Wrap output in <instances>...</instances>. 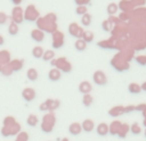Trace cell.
I'll list each match as a JSON object with an SVG mask.
<instances>
[{
	"mask_svg": "<svg viewBox=\"0 0 146 141\" xmlns=\"http://www.w3.org/2000/svg\"><path fill=\"white\" fill-rule=\"evenodd\" d=\"M92 78H94V82L99 86H104V85H106V82H108L106 74L103 72V70H96V72L94 73Z\"/></svg>",
	"mask_w": 146,
	"mask_h": 141,
	"instance_id": "1",
	"label": "cell"
},
{
	"mask_svg": "<svg viewBox=\"0 0 146 141\" xmlns=\"http://www.w3.org/2000/svg\"><path fill=\"white\" fill-rule=\"evenodd\" d=\"M68 31H69V33H71L72 36H74V37H78V39H82L83 32H85L82 28L78 27L77 23H71V25H69Z\"/></svg>",
	"mask_w": 146,
	"mask_h": 141,
	"instance_id": "2",
	"label": "cell"
},
{
	"mask_svg": "<svg viewBox=\"0 0 146 141\" xmlns=\"http://www.w3.org/2000/svg\"><path fill=\"white\" fill-rule=\"evenodd\" d=\"M78 90L81 91V92L85 95V94H90L91 91H92V85H91L88 81H82V82L80 83V87H78Z\"/></svg>",
	"mask_w": 146,
	"mask_h": 141,
	"instance_id": "3",
	"label": "cell"
},
{
	"mask_svg": "<svg viewBox=\"0 0 146 141\" xmlns=\"http://www.w3.org/2000/svg\"><path fill=\"white\" fill-rule=\"evenodd\" d=\"M81 132H82V126L80 123H77V122H74V123H72L69 126V134L73 135V136H78Z\"/></svg>",
	"mask_w": 146,
	"mask_h": 141,
	"instance_id": "4",
	"label": "cell"
},
{
	"mask_svg": "<svg viewBox=\"0 0 146 141\" xmlns=\"http://www.w3.org/2000/svg\"><path fill=\"white\" fill-rule=\"evenodd\" d=\"M96 132H98L99 136H106L109 134V126L103 122V123H100L96 127Z\"/></svg>",
	"mask_w": 146,
	"mask_h": 141,
	"instance_id": "5",
	"label": "cell"
},
{
	"mask_svg": "<svg viewBox=\"0 0 146 141\" xmlns=\"http://www.w3.org/2000/svg\"><path fill=\"white\" fill-rule=\"evenodd\" d=\"M81 126H82V131H85V132H91L95 128V124H94V122L91 119H85Z\"/></svg>",
	"mask_w": 146,
	"mask_h": 141,
	"instance_id": "6",
	"label": "cell"
},
{
	"mask_svg": "<svg viewBox=\"0 0 146 141\" xmlns=\"http://www.w3.org/2000/svg\"><path fill=\"white\" fill-rule=\"evenodd\" d=\"M23 98H25L27 101H32L33 99L36 98L35 90H33V88H26V90L23 91Z\"/></svg>",
	"mask_w": 146,
	"mask_h": 141,
	"instance_id": "7",
	"label": "cell"
},
{
	"mask_svg": "<svg viewBox=\"0 0 146 141\" xmlns=\"http://www.w3.org/2000/svg\"><path fill=\"white\" fill-rule=\"evenodd\" d=\"M31 36H32V39L35 41H37V43H41V41L45 39V33L40 30H33L32 33H31Z\"/></svg>",
	"mask_w": 146,
	"mask_h": 141,
	"instance_id": "8",
	"label": "cell"
},
{
	"mask_svg": "<svg viewBox=\"0 0 146 141\" xmlns=\"http://www.w3.org/2000/svg\"><path fill=\"white\" fill-rule=\"evenodd\" d=\"M60 77H62V72L58 68H53L49 72V78H50L51 81H59Z\"/></svg>",
	"mask_w": 146,
	"mask_h": 141,
	"instance_id": "9",
	"label": "cell"
},
{
	"mask_svg": "<svg viewBox=\"0 0 146 141\" xmlns=\"http://www.w3.org/2000/svg\"><path fill=\"white\" fill-rule=\"evenodd\" d=\"M74 48H76V50H78V51H83V50H86V48H87V44H86L82 39H77V40H76V44H74Z\"/></svg>",
	"mask_w": 146,
	"mask_h": 141,
	"instance_id": "10",
	"label": "cell"
},
{
	"mask_svg": "<svg viewBox=\"0 0 146 141\" xmlns=\"http://www.w3.org/2000/svg\"><path fill=\"white\" fill-rule=\"evenodd\" d=\"M92 101H94L92 95H90V94H85V95H83V98H82V103H83V105H85V106H91Z\"/></svg>",
	"mask_w": 146,
	"mask_h": 141,
	"instance_id": "11",
	"label": "cell"
},
{
	"mask_svg": "<svg viewBox=\"0 0 146 141\" xmlns=\"http://www.w3.org/2000/svg\"><path fill=\"white\" fill-rule=\"evenodd\" d=\"M118 9H119V7L115 4V3H110V4H109L108 7H106V12H108L110 15L115 14V13L118 12Z\"/></svg>",
	"mask_w": 146,
	"mask_h": 141,
	"instance_id": "12",
	"label": "cell"
},
{
	"mask_svg": "<svg viewBox=\"0 0 146 141\" xmlns=\"http://www.w3.org/2000/svg\"><path fill=\"white\" fill-rule=\"evenodd\" d=\"M44 49L41 48V46H36V48H33V50H32V55L35 57V58H42V55H44Z\"/></svg>",
	"mask_w": 146,
	"mask_h": 141,
	"instance_id": "13",
	"label": "cell"
},
{
	"mask_svg": "<svg viewBox=\"0 0 146 141\" xmlns=\"http://www.w3.org/2000/svg\"><path fill=\"white\" fill-rule=\"evenodd\" d=\"M121 127H122L121 122H113V123H111V128H109V132H110L111 135H115L117 132H119Z\"/></svg>",
	"mask_w": 146,
	"mask_h": 141,
	"instance_id": "14",
	"label": "cell"
},
{
	"mask_svg": "<svg viewBox=\"0 0 146 141\" xmlns=\"http://www.w3.org/2000/svg\"><path fill=\"white\" fill-rule=\"evenodd\" d=\"M91 21H92V17H91V14H88V13L83 14L82 18H81V22H82V25L86 26V27L91 25Z\"/></svg>",
	"mask_w": 146,
	"mask_h": 141,
	"instance_id": "15",
	"label": "cell"
},
{
	"mask_svg": "<svg viewBox=\"0 0 146 141\" xmlns=\"http://www.w3.org/2000/svg\"><path fill=\"white\" fill-rule=\"evenodd\" d=\"M82 40L85 41L86 44H90L91 41L94 40V33L91 32V31H86V32H83V36H82Z\"/></svg>",
	"mask_w": 146,
	"mask_h": 141,
	"instance_id": "16",
	"label": "cell"
},
{
	"mask_svg": "<svg viewBox=\"0 0 146 141\" xmlns=\"http://www.w3.org/2000/svg\"><path fill=\"white\" fill-rule=\"evenodd\" d=\"M27 77H28V80H30V81H36V80H37V77H38L37 70L33 69V68L28 69L27 70Z\"/></svg>",
	"mask_w": 146,
	"mask_h": 141,
	"instance_id": "17",
	"label": "cell"
},
{
	"mask_svg": "<svg viewBox=\"0 0 146 141\" xmlns=\"http://www.w3.org/2000/svg\"><path fill=\"white\" fill-rule=\"evenodd\" d=\"M37 122H38V119H37V117H36L35 114H31V116L27 118V124L28 126H31V127H35L36 124H37Z\"/></svg>",
	"mask_w": 146,
	"mask_h": 141,
	"instance_id": "18",
	"label": "cell"
},
{
	"mask_svg": "<svg viewBox=\"0 0 146 141\" xmlns=\"http://www.w3.org/2000/svg\"><path fill=\"white\" fill-rule=\"evenodd\" d=\"M76 13H77L78 15H81V17H82L83 14H86V13H87V7H86V5H78V7L76 8Z\"/></svg>",
	"mask_w": 146,
	"mask_h": 141,
	"instance_id": "19",
	"label": "cell"
},
{
	"mask_svg": "<svg viewBox=\"0 0 146 141\" xmlns=\"http://www.w3.org/2000/svg\"><path fill=\"white\" fill-rule=\"evenodd\" d=\"M8 31H9V33H10V35H13V36L17 35V33H18V25L15 22H12V23H10L9 30H8Z\"/></svg>",
	"mask_w": 146,
	"mask_h": 141,
	"instance_id": "20",
	"label": "cell"
},
{
	"mask_svg": "<svg viewBox=\"0 0 146 141\" xmlns=\"http://www.w3.org/2000/svg\"><path fill=\"white\" fill-rule=\"evenodd\" d=\"M54 57H55V54H54V51L53 50H48V51H45V53H44V55H42V59L44 61H51V59L54 58Z\"/></svg>",
	"mask_w": 146,
	"mask_h": 141,
	"instance_id": "21",
	"label": "cell"
},
{
	"mask_svg": "<svg viewBox=\"0 0 146 141\" xmlns=\"http://www.w3.org/2000/svg\"><path fill=\"white\" fill-rule=\"evenodd\" d=\"M123 112H124V109L122 108V106H118V108L111 109V110L109 112V114H110L111 117H117V116H119L121 113H123Z\"/></svg>",
	"mask_w": 146,
	"mask_h": 141,
	"instance_id": "22",
	"label": "cell"
},
{
	"mask_svg": "<svg viewBox=\"0 0 146 141\" xmlns=\"http://www.w3.org/2000/svg\"><path fill=\"white\" fill-rule=\"evenodd\" d=\"M128 90H129V92H132V94H137V92L141 91V87H140L139 85H136V83H131L129 87H128Z\"/></svg>",
	"mask_w": 146,
	"mask_h": 141,
	"instance_id": "23",
	"label": "cell"
},
{
	"mask_svg": "<svg viewBox=\"0 0 146 141\" xmlns=\"http://www.w3.org/2000/svg\"><path fill=\"white\" fill-rule=\"evenodd\" d=\"M131 131H132V134H133V135H139L140 132H141V127H140L137 123H133V124H132Z\"/></svg>",
	"mask_w": 146,
	"mask_h": 141,
	"instance_id": "24",
	"label": "cell"
},
{
	"mask_svg": "<svg viewBox=\"0 0 146 141\" xmlns=\"http://www.w3.org/2000/svg\"><path fill=\"white\" fill-rule=\"evenodd\" d=\"M118 7H121L123 10H126L127 8L129 7V1H126V0H122V1H121V5H118Z\"/></svg>",
	"mask_w": 146,
	"mask_h": 141,
	"instance_id": "25",
	"label": "cell"
},
{
	"mask_svg": "<svg viewBox=\"0 0 146 141\" xmlns=\"http://www.w3.org/2000/svg\"><path fill=\"white\" fill-rule=\"evenodd\" d=\"M77 5H87L91 3V0H74Z\"/></svg>",
	"mask_w": 146,
	"mask_h": 141,
	"instance_id": "26",
	"label": "cell"
},
{
	"mask_svg": "<svg viewBox=\"0 0 146 141\" xmlns=\"http://www.w3.org/2000/svg\"><path fill=\"white\" fill-rule=\"evenodd\" d=\"M109 23H110L109 21H104V22H103V30L104 31H109V30H110V25H109Z\"/></svg>",
	"mask_w": 146,
	"mask_h": 141,
	"instance_id": "27",
	"label": "cell"
},
{
	"mask_svg": "<svg viewBox=\"0 0 146 141\" xmlns=\"http://www.w3.org/2000/svg\"><path fill=\"white\" fill-rule=\"evenodd\" d=\"M3 44H4V37L0 36V45H3Z\"/></svg>",
	"mask_w": 146,
	"mask_h": 141,
	"instance_id": "28",
	"label": "cell"
}]
</instances>
